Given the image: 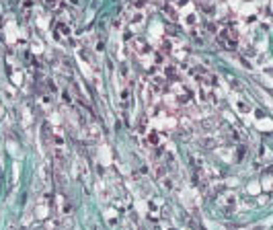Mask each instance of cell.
Here are the masks:
<instances>
[{
  "label": "cell",
  "instance_id": "3",
  "mask_svg": "<svg viewBox=\"0 0 273 230\" xmlns=\"http://www.w3.org/2000/svg\"><path fill=\"white\" fill-rule=\"evenodd\" d=\"M43 2H45L47 6H51V8H53V6H55V4H58V0H43Z\"/></svg>",
  "mask_w": 273,
  "mask_h": 230
},
{
  "label": "cell",
  "instance_id": "4",
  "mask_svg": "<svg viewBox=\"0 0 273 230\" xmlns=\"http://www.w3.org/2000/svg\"><path fill=\"white\" fill-rule=\"evenodd\" d=\"M238 109H240V111H249V107H246L244 103H238Z\"/></svg>",
  "mask_w": 273,
  "mask_h": 230
},
{
  "label": "cell",
  "instance_id": "2",
  "mask_svg": "<svg viewBox=\"0 0 273 230\" xmlns=\"http://www.w3.org/2000/svg\"><path fill=\"white\" fill-rule=\"evenodd\" d=\"M142 21H144V14H142V12H136V14L130 19V25H140Z\"/></svg>",
  "mask_w": 273,
  "mask_h": 230
},
{
  "label": "cell",
  "instance_id": "1",
  "mask_svg": "<svg viewBox=\"0 0 273 230\" xmlns=\"http://www.w3.org/2000/svg\"><path fill=\"white\" fill-rule=\"evenodd\" d=\"M60 35H64V37H68V35H70V29H68V25H62V23L58 25V37H60Z\"/></svg>",
  "mask_w": 273,
  "mask_h": 230
}]
</instances>
